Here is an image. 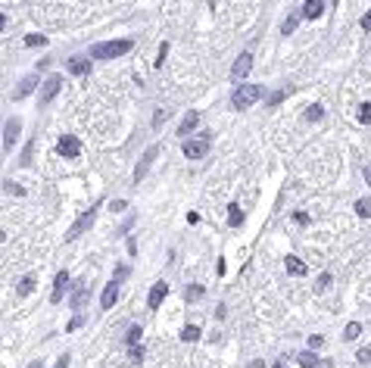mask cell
<instances>
[{"label":"cell","mask_w":371,"mask_h":368,"mask_svg":"<svg viewBox=\"0 0 371 368\" xmlns=\"http://www.w3.org/2000/svg\"><path fill=\"white\" fill-rule=\"evenodd\" d=\"M69 359H72V356H69V353H63L60 359H56V365H53V368H69Z\"/></svg>","instance_id":"cell-39"},{"label":"cell","mask_w":371,"mask_h":368,"mask_svg":"<svg viewBox=\"0 0 371 368\" xmlns=\"http://www.w3.org/2000/svg\"><path fill=\"white\" fill-rule=\"evenodd\" d=\"M293 222L296 225H309V216H306V212H293Z\"/></svg>","instance_id":"cell-41"},{"label":"cell","mask_w":371,"mask_h":368,"mask_svg":"<svg viewBox=\"0 0 371 368\" xmlns=\"http://www.w3.org/2000/svg\"><path fill=\"white\" fill-rule=\"evenodd\" d=\"M331 281H334V278H331V271H321L315 287H318V290H328V287H331Z\"/></svg>","instance_id":"cell-32"},{"label":"cell","mask_w":371,"mask_h":368,"mask_svg":"<svg viewBox=\"0 0 371 368\" xmlns=\"http://www.w3.org/2000/svg\"><path fill=\"white\" fill-rule=\"evenodd\" d=\"M31 290H34V278L28 275V278H22V284H19V293H22V296H28Z\"/></svg>","instance_id":"cell-31"},{"label":"cell","mask_w":371,"mask_h":368,"mask_svg":"<svg viewBox=\"0 0 371 368\" xmlns=\"http://www.w3.org/2000/svg\"><path fill=\"white\" fill-rule=\"evenodd\" d=\"M131 359L141 362V359H144V350H141V347H131Z\"/></svg>","instance_id":"cell-43"},{"label":"cell","mask_w":371,"mask_h":368,"mask_svg":"<svg viewBox=\"0 0 371 368\" xmlns=\"http://www.w3.org/2000/svg\"><path fill=\"white\" fill-rule=\"evenodd\" d=\"M0 241H3V231H0Z\"/></svg>","instance_id":"cell-50"},{"label":"cell","mask_w":371,"mask_h":368,"mask_svg":"<svg viewBox=\"0 0 371 368\" xmlns=\"http://www.w3.org/2000/svg\"><path fill=\"white\" fill-rule=\"evenodd\" d=\"M284 265H287V271H290V275H296V278H299V275H306V262H299L296 256H287V259H284Z\"/></svg>","instance_id":"cell-19"},{"label":"cell","mask_w":371,"mask_h":368,"mask_svg":"<svg viewBox=\"0 0 371 368\" xmlns=\"http://www.w3.org/2000/svg\"><path fill=\"white\" fill-rule=\"evenodd\" d=\"M88 300H91V284L78 281V287H75V293H72V309H85Z\"/></svg>","instance_id":"cell-14"},{"label":"cell","mask_w":371,"mask_h":368,"mask_svg":"<svg viewBox=\"0 0 371 368\" xmlns=\"http://www.w3.org/2000/svg\"><path fill=\"white\" fill-rule=\"evenodd\" d=\"M203 296V287L200 284H193V287H187V300H200Z\"/></svg>","instance_id":"cell-38"},{"label":"cell","mask_w":371,"mask_h":368,"mask_svg":"<svg viewBox=\"0 0 371 368\" xmlns=\"http://www.w3.org/2000/svg\"><path fill=\"white\" fill-rule=\"evenodd\" d=\"M166 296H169V284H166V281H156L153 287H150V296H147V309H159Z\"/></svg>","instance_id":"cell-8"},{"label":"cell","mask_w":371,"mask_h":368,"mask_svg":"<svg viewBox=\"0 0 371 368\" xmlns=\"http://www.w3.org/2000/svg\"><path fill=\"white\" fill-rule=\"evenodd\" d=\"M259 97H262V85H237V91L231 94V106L234 110H250Z\"/></svg>","instance_id":"cell-2"},{"label":"cell","mask_w":371,"mask_h":368,"mask_svg":"<svg viewBox=\"0 0 371 368\" xmlns=\"http://www.w3.org/2000/svg\"><path fill=\"white\" fill-rule=\"evenodd\" d=\"M112 209H115V212H122V209H128V203H125V200H115Z\"/></svg>","instance_id":"cell-44"},{"label":"cell","mask_w":371,"mask_h":368,"mask_svg":"<svg viewBox=\"0 0 371 368\" xmlns=\"http://www.w3.org/2000/svg\"><path fill=\"white\" fill-rule=\"evenodd\" d=\"M25 47H47V34H25Z\"/></svg>","instance_id":"cell-27"},{"label":"cell","mask_w":371,"mask_h":368,"mask_svg":"<svg viewBox=\"0 0 371 368\" xmlns=\"http://www.w3.org/2000/svg\"><path fill=\"white\" fill-rule=\"evenodd\" d=\"M324 13V0H306L303 3V16L306 19H318Z\"/></svg>","instance_id":"cell-17"},{"label":"cell","mask_w":371,"mask_h":368,"mask_svg":"<svg viewBox=\"0 0 371 368\" xmlns=\"http://www.w3.org/2000/svg\"><path fill=\"white\" fill-rule=\"evenodd\" d=\"M299 19H303V13H290L284 19V25H281V34H293V28L299 25Z\"/></svg>","instance_id":"cell-21"},{"label":"cell","mask_w":371,"mask_h":368,"mask_svg":"<svg viewBox=\"0 0 371 368\" xmlns=\"http://www.w3.org/2000/svg\"><path fill=\"white\" fill-rule=\"evenodd\" d=\"M228 225H231V228H240V225H243V209L237 203L228 206Z\"/></svg>","instance_id":"cell-18"},{"label":"cell","mask_w":371,"mask_h":368,"mask_svg":"<svg viewBox=\"0 0 371 368\" xmlns=\"http://www.w3.org/2000/svg\"><path fill=\"white\" fill-rule=\"evenodd\" d=\"M359 25H362V28H365V31H371V9H368V13H365V16H362V22H359Z\"/></svg>","instance_id":"cell-42"},{"label":"cell","mask_w":371,"mask_h":368,"mask_svg":"<svg viewBox=\"0 0 371 368\" xmlns=\"http://www.w3.org/2000/svg\"><path fill=\"white\" fill-rule=\"evenodd\" d=\"M272 368H287V365H284V362H275V365H272Z\"/></svg>","instance_id":"cell-48"},{"label":"cell","mask_w":371,"mask_h":368,"mask_svg":"<svg viewBox=\"0 0 371 368\" xmlns=\"http://www.w3.org/2000/svg\"><path fill=\"white\" fill-rule=\"evenodd\" d=\"M28 368H44V365H41V362H31V365H28Z\"/></svg>","instance_id":"cell-49"},{"label":"cell","mask_w":371,"mask_h":368,"mask_svg":"<svg viewBox=\"0 0 371 368\" xmlns=\"http://www.w3.org/2000/svg\"><path fill=\"white\" fill-rule=\"evenodd\" d=\"M209 144H212V134L203 131V137H184L181 150H184V156H187V159H203L206 153H209Z\"/></svg>","instance_id":"cell-3"},{"label":"cell","mask_w":371,"mask_h":368,"mask_svg":"<svg viewBox=\"0 0 371 368\" xmlns=\"http://www.w3.org/2000/svg\"><path fill=\"white\" fill-rule=\"evenodd\" d=\"M60 88H63V78H60V75H50V78H47V85L41 88V97H38L41 106H47V103L56 97V94H60Z\"/></svg>","instance_id":"cell-10"},{"label":"cell","mask_w":371,"mask_h":368,"mask_svg":"<svg viewBox=\"0 0 371 368\" xmlns=\"http://www.w3.org/2000/svg\"><path fill=\"white\" fill-rule=\"evenodd\" d=\"M250 368H265V362H262V359H256V362H250Z\"/></svg>","instance_id":"cell-45"},{"label":"cell","mask_w":371,"mask_h":368,"mask_svg":"<svg viewBox=\"0 0 371 368\" xmlns=\"http://www.w3.org/2000/svg\"><path fill=\"white\" fill-rule=\"evenodd\" d=\"M91 66H94V63H91V59H85V56H72V59L66 63L69 75H88V72H91Z\"/></svg>","instance_id":"cell-13"},{"label":"cell","mask_w":371,"mask_h":368,"mask_svg":"<svg viewBox=\"0 0 371 368\" xmlns=\"http://www.w3.org/2000/svg\"><path fill=\"white\" fill-rule=\"evenodd\" d=\"M66 287H69V271H56L53 278V293H50V303H60L66 296Z\"/></svg>","instance_id":"cell-12"},{"label":"cell","mask_w":371,"mask_h":368,"mask_svg":"<svg viewBox=\"0 0 371 368\" xmlns=\"http://www.w3.org/2000/svg\"><path fill=\"white\" fill-rule=\"evenodd\" d=\"M100 206V203H97ZM97 206H91V209H85V212H81V216L72 222V228H69V234H66V241H75V237H81V234H85L88 228H91V225H94L97 222Z\"/></svg>","instance_id":"cell-4"},{"label":"cell","mask_w":371,"mask_h":368,"mask_svg":"<svg viewBox=\"0 0 371 368\" xmlns=\"http://www.w3.org/2000/svg\"><path fill=\"white\" fill-rule=\"evenodd\" d=\"M166 56H169V41H162L159 44V56H156V69L166 66Z\"/></svg>","instance_id":"cell-30"},{"label":"cell","mask_w":371,"mask_h":368,"mask_svg":"<svg viewBox=\"0 0 371 368\" xmlns=\"http://www.w3.org/2000/svg\"><path fill=\"white\" fill-rule=\"evenodd\" d=\"M3 28H6V16H3V13H0V31H3Z\"/></svg>","instance_id":"cell-46"},{"label":"cell","mask_w":371,"mask_h":368,"mask_svg":"<svg viewBox=\"0 0 371 368\" xmlns=\"http://www.w3.org/2000/svg\"><path fill=\"white\" fill-rule=\"evenodd\" d=\"M181 340H184V343H193V340H200V328H196V325H184V331H181Z\"/></svg>","instance_id":"cell-24"},{"label":"cell","mask_w":371,"mask_h":368,"mask_svg":"<svg viewBox=\"0 0 371 368\" xmlns=\"http://www.w3.org/2000/svg\"><path fill=\"white\" fill-rule=\"evenodd\" d=\"M356 212H359V219H371V200L368 197L356 200Z\"/></svg>","instance_id":"cell-25"},{"label":"cell","mask_w":371,"mask_h":368,"mask_svg":"<svg viewBox=\"0 0 371 368\" xmlns=\"http://www.w3.org/2000/svg\"><path fill=\"white\" fill-rule=\"evenodd\" d=\"M141 334H144L141 325H131L128 334H125V343H128V347H137V343H141Z\"/></svg>","instance_id":"cell-23"},{"label":"cell","mask_w":371,"mask_h":368,"mask_svg":"<svg viewBox=\"0 0 371 368\" xmlns=\"http://www.w3.org/2000/svg\"><path fill=\"white\" fill-rule=\"evenodd\" d=\"M34 88H38V78H34V75H25V78H22L19 85H16V91H13V100H22V97H28V94H31Z\"/></svg>","instance_id":"cell-15"},{"label":"cell","mask_w":371,"mask_h":368,"mask_svg":"<svg viewBox=\"0 0 371 368\" xmlns=\"http://www.w3.org/2000/svg\"><path fill=\"white\" fill-rule=\"evenodd\" d=\"M122 278H128V265H115V281H122Z\"/></svg>","instance_id":"cell-40"},{"label":"cell","mask_w":371,"mask_h":368,"mask_svg":"<svg viewBox=\"0 0 371 368\" xmlns=\"http://www.w3.org/2000/svg\"><path fill=\"white\" fill-rule=\"evenodd\" d=\"M321 347H324V337L321 334H312L309 337V350H321Z\"/></svg>","instance_id":"cell-37"},{"label":"cell","mask_w":371,"mask_h":368,"mask_svg":"<svg viewBox=\"0 0 371 368\" xmlns=\"http://www.w3.org/2000/svg\"><path fill=\"white\" fill-rule=\"evenodd\" d=\"M296 359H299V365H303V368H318V356H315V353H312V350H306V353H299V356H296Z\"/></svg>","instance_id":"cell-22"},{"label":"cell","mask_w":371,"mask_h":368,"mask_svg":"<svg viewBox=\"0 0 371 368\" xmlns=\"http://www.w3.org/2000/svg\"><path fill=\"white\" fill-rule=\"evenodd\" d=\"M356 119H359V122H362V125H368V122H371V100H365L362 106H359Z\"/></svg>","instance_id":"cell-26"},{"label":"cell","mask_w":371,"mask_h":368,"mask_svg":"<svg viewBox=\"0 0 371 368\" xmlns=\"http://www.w3.org/2000/svg\"><path fill=\"white\" fill-rule=\"evenodd\" d=\"M31 153H34V140L25 144V153H22V165H31Z\"/></svg>","instance_id":"cell-34"},{"label":"cell","mask_w":371,"mask_h":368,"mask_svg":"<svg viewBox=\"0 0 371 368\" xmlns=\"http://www.w3.org/2000/svg\"><path fill=\"white\" fill-rule=\"evenodd\" d=\"M287 97V91H275V94H269V97H265V103H269V110H275L278 103H281Z\"/></svg>","instance_id":"cell-29"},{"label":"cell","mask_w":371,"mask_h":368,"mask_svg":"<svg viewBox=\"0 0 371 368\" xmlns=\"http://www.w3.org/2000/svg\"><path fill=\"white\" fill-rule=\"evenodd\" d=\"M196 125H200V113H196V110H190L187 116L181 119V125H178V134H181V137H187V134L193 131V128H196Z\"/></svg>","instance_id":"cell-16"},{"label":"cell","mask_w":371,"mask_h":368,"mask_svg":"<svg viewBox=\"0 0 371 368\" xmlns=\"http://www.w3.org/2000/svg\"><path fill=\"white\" fill-rule=\"evenodd\" d=\"M359 334H362V325H359V322H350V325H346V331H343V340H356Z\"/></svg>","instance_id":"cell-28"},{"label":"cell","mask_w":371,"mask_h":368,"mask_svg":"<svg viewBox=\"0 0 371 368\" xmlns=\"http://www.w3.org/2000/svg\"><path fill=\"white\" fill-rule=\"evenodd\" d=\"M56 153H60V156H66V159H75L78 153H81V140H78L75 134H63L60 144H56Z\"/></svg>","instance_id":"cell-5"},{"label":"cell","mask_w":371,"mask_h":368,"mask_svg":"<svg viewBox=\"0 0 371 368\" xmlns=\"http://www.w3.org/2000/svg\"><path fill=\"white\" fill-rule=\"evenodd\" d=\"M156 156H159V144H153V147H150L144 156H141V162H137V169H134V184H141V181H144V175L150 172V165H153Z\"/></svg>","instance_id":"cell-6"},{"label":"cell","mask_w":371,"mask_h":368,"mask_svg":"<svg viewBox=\"0 0 371 368\" xmlns=\"http://www.w3.org/2000/svg\"><path fill=\"white\" fill-rule=\"evenodd\" d=\"M250 69H253V53H240L237 59H234V69H231V78L234 81H243L250 75Z\"/></svg>","instance_id":"cell-7"},{"label":"cell","mask_w":371,"mask_h":368,"mask_svg":"<svg viewBox=\"0 0 371 368\" xmlns=\"http://www.w3.org/2000/svg\"><path fill=\"white\" fill-rule=\"evenodd\" d=\"M19 131H22V122H19V119H9V122L3 125V150H13L16 147Z\"/></svg>","instance_id":"cell-9"},{"label":"cell","mask_w":371,"mask_h":368,"mask_svg":"<svg viewBox=\"0 0 371 368\" xmlns=\"http://www.w3.org/2000/svg\"><path fill=\"white\" fill-rule=\"evenodd\" d=\"M134 47V41L122 38V41H106V44H94L91 47V56L94 59H115V56H125Z\"/></svg>","instance_id":"cell-1"},{"label":"cell","mask_w":371,"mask_h":368,"mask_svg":"<svg viewBox=\"0 0 371 368\" xmlns=\"http://www.w3.org/2000/svg\"><path fill=\"white\" fill-rule=\"evenodd\" d=\"M3 191H6V194H13V197H22V194H25V191H22L19 184H13V181H3Z\"/></svg>","instance_id":"cell-33"},{"label":"cell","mask_w":371,"mask_h":368,"mask_svg":"<svg viewBox=\"0 0 371 368\" xmlns=\"http://www.w3.org/2000/svg\"><path fill=\"white\" fill-rule=\"evenodd\" d=\"M365 181L371 184V165H368V169H365Z\"/></svg>","instance_id":"cell-47"},{"label":"cell","mask_w":371,"mask_h":368,"mask_svg":"<svg viewBox=\"0 0 371 368\" xmlns=\"http://www.w3.org/2000/svg\"><path fill=\"white\" fill-rule=\"evenodd\" d=\"M303 119H306V122H321V119H324V106L321 103H312Z\"/></svg>","instance_id":"cell-20"},{"label":"cell","mask_w":371,"mask_h":368,"mask_svg":"<svg viewBox=\"0 0 371 368\" xmlns=\"http://www.w3.org/2000/svg\"><path fill=\"white\" fill-rule=\"evenodd\" d=\"M81 325H85V318H81V315H75V318H69V325H66V331H69V334H72V331H78Z\"/></svg>","instance_id":"cell-36"},{"label":"cell","mask_w":371,"mask_h":368,"mask_svg":"<svg viewBox=\"0 0 371 368\" xmlns=\"http://www.w3.org/2000/svg\"><path fill=\"white\" fill-rule=\"evenodd\" d=\"M115 300H119V281L112 278L106 287H103V293H100V309H112Z\"/></svg>","instance_id":"cell-11"},{"label":"cell","mask_w":371,"mask_h":368,"mask_svg":"<svg viewBox=\"0 0 371 368\" xmlns=\"http://www.w3.org/2000/svg\"><path fill=\"white\" fill-rule=\"evenodd\" d=\"M356 359L362 362V365H368V362H371V347H362V350L356 353Z\"/></svg>","instance_id":"cell-35"}]
</instances>
